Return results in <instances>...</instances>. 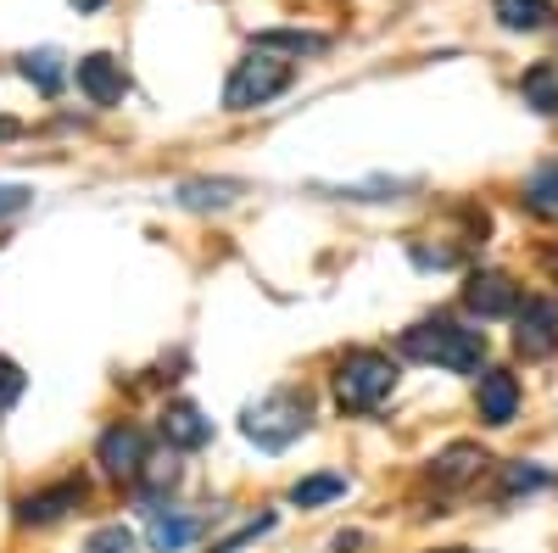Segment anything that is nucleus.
I'll use <instances>...</instances> for the list:
<instances>
[{
	"instance_id": "obj_1",
	"label": "nucleus",
	"mask_w": 558,
	"mask_h": 553,
	"mask_svg": "<svg viewBox=\"0 0 558 553\" xmlns=\"http://www.w3.org/2000/svg\"><path fill=\"white\" fill-rule=\"evenodd\" d=\"M397 358L475 381L492 363V341L475 318H463V313H425V318H413L408 330H397Z\"/></svg>"
},
{
	"instance_id": "obj_2",
	"label": "nucleus",
	"mask_w": 558,
	"mask_h": 553,
	"mask_svg": "<svg viewBox=\"0 0 558 553\" xmlns=\"http://www.w3.org/2000/svg\"><path fill=\"white\" fill-rule=\"evenodd\" d=\"M313 420H318V397H313V386H302V381H279V386L257 392V397L241 408L235 431H241L257 453L279 458V453H291V447L313 431Z\"/></svg>"
},
{
	"instance_id": "obj_3",
	"label": "nucleus",
	"mask_w": 558,
	"mask_h": 553,
	"mask_svg": "<svg viewBox=\"0 0 558 553\" xmlns=\"http://www.w3.org/2000/svg\"><path fill=\"white\" fill-rule=\"evenodd\" d=\"M402 386V358L386 352V347H347L336 363H330V397L347 420H368L380 413Z\"/></svg>"
},
{
	"instance_id": "obj_4",
	"label": "nucleus",
	"mask_w": 558,
	"mask_h": 553,
	"mask_svg": "<svg viewBox=\"0 0 558 553\" xmlns=\"http://www.w3.org/2000/svg\"><path fill=\"white\" fill-rule=\"evenodd\" d=\"M89 503H96V476H84V470H68L57 481H39L28 492L12 497V526L17 531H57L68 526L73 515H84Z\"/></svg>"
},
{
	"instance_id": "obj_5",
	"label": "nucleus",
	"mask_w": 558,
	"mask_h": 553,
	"mask_svg": "<svg viewBox=\"0 0 558 553\" xmlns=\"http://www.w3.org/2000/svg\"><path fill=\"white\" fill-rule=\"evenodd\" d=\"M151 453H157V431L151 425H140V420H107L96 431V447H89V470H96V481L129 492L140 476H146Z\"/></svg>"
},
{
	"instance_id": "obj_6",
	"label": "nucleus",
	"mask_w": 558,
	"mask_h": 553,
	"mask_svg": "<svg viewBox=\"0 0 558 553\" xmlns=\"http://www.w3.org/2000/svg\"><path fill=\"white\" fill-rule=\"evenodd\" d=\"M296 84V62L268 57V51H246L223 79V112H257L268 101H279Z\"/></svg>"
},
{
	"instance_id": "obj_7",
	"label": "nucleus",
	"mask_w": 558,
	"mask_h": 553,
	"mask_svg": "<svg viewBox=\"0 0 558 553\" xmlns=\"http://www.w3.org/2000/svg\"><path fill=\"white\" fill-rule=\"evenodd\" d=\"M218 520H229V509L218 503H207V509H191V503H162V509H151L146 515V526H140V542H146V553H191V548H202L213 531H218Z\"/></svg>"
},
{
	"instance_id": "obj_8",
	"label": "nucleus",
	"mask_w": 558,
	"mask_h": 553,
	"mask_svg": "<svg viewBox=\"0 0 558 553\" xmlns=\"http://www.w3.org/2000/svg\"><path fill=\"white\" fill-rule=\"evenodd\" d=\"M520 302H525V286L508 268H470L463 274L458 308H463V318H475V325H502V318L520 313Z\"/></svg>"
},
{
	"instance_id": "obj_9",
	"label": "nucleus",
	"mask_w": 558,
	"mask_h": 553,
	"mask_svg": "<svg viewBox=\"0 0 558 553\" xmlns=\"http://www.w3.org/2000/svg\"><path fill=\"white\" fill-rule=\"evenodd\" d=\"M73 89L84 96V107H96V112L123 107L129 101V68H123V57H112V51L73 57Z\"/></svg>"
},
{
	"instance_id": "obj_10",
	"label": "nucleus",
	"mask_w": 558,
	"mask_h": 553,
	"mask_svg": "<svg viewBox=\"0 0 558 553\" xmlns=\"http://www.w3.org/2000/svg\"><path fill=\"white\" fill-rule=\"evenodd\" d=\"M508 347H514V358H525V363H542V358H553L558 352V297H525L520 302V313L508 318Z\"/></svg>"
},
{
	"instance_id": "obj_11",
	"label": "nucleus",
	"mask_w": 558,
	"mask_h": 553,
	"mask_svg": "<svg viewBox=\"0 0 558 553\" xmlns=\"http://www.w3.org/2000/svg\"><path fill=\"white\" fill-rule=\"evenodd\" d=\"M520 408H525V386L514 369H502V363H486L481 375H475V420L486 431H508L520 420Z\"/></svg>"
},
{
	"instance_id": "obj_12",
	"label": "nucleus",
	"mask_w": 558,
	"mask_h": 553,
	"mask_svg": "<svg viewBox=\"0 0 558 553\" xmlns=\"http://www.w3.org/2000/svg\"><path fill=\"white\" fill-rule=\"evenodd\" d=\"M246 191H252L246 179H229V173H191V179H173V184H168V202H173L179 213H202V218H213V213L241 207Z\"/></svg>"
},
{
	"instance_id": "obj_13",
	"label": "nucleus",
	"mask_w": 558,
	"mask_h": 553,
	"mask_svg": "<svg viewBox=\"0 0 558 553\" xmlns=\"http://www.w3.org/2000/svg\"><path fill=\"white\" fill-rule=\"evenodd\" d=\"M157 442L162 447H173V453H202V447H213V436H218V425H213V413L202 408V402H191V397H168L162 408H157Z\"/></svg>"
},
{
	"instance_id": "obj_14",
	"label": "nucleus",
	"mask_w": 558,
	"mask_h": 553,
	"mask_svg": "<svg viewBox=\"0 0 558 553\" xmlns=\"http://www.w3.org/2000/svg\"><path fill=\"white\" fill-rule=\"evenodd\" d=\"M486 470H492V453H486L481 442H470V436H463V442H447V447L430 458V481H436V486H447V492L475 486Z\"/></svg>"
},
{
	"instance_id": "obj_15",
	"label": "nucleus",
	"mask_w": 558,
	"mask_h": 553,
	"mask_svg": "<svg viewBox=\"0 0 558 553\" xmlns=\"http://www.w3.org/2000/svg\"><path fill=\"white\" fill-rule=\"evenodd\" d=\"M318 196L330 202H357V207H391V202H408L418 191V179H391V173H375L363 184H313Z\"/></svg>"
},
{
	"instance_id": "obj_16",
	"label": "nucleus",
	"mask_w": 558,
	"mask_h": 553,
	"mask_svg": "<svg viewBox=\"0 0 558 553\" xmlns=\"http://www.w3.org/2000/svg\"><path fill=\"white\" fill-rule=\"evenodd\" d=\"M347 492H352V476L347 470H307V476L291 481L286 503H291V509H302V515H318V509H330V503H341Z\"/></svg>"
},
{
	"instance_id": "obj_17",
	"label": "nucleus",
	"mask_w": 558,
	"mask_h": 553,
	"mask_svg": "<svg viewBox=\"0 0 558 553\" xmlns=\"http://www.w3.org/2000/svg\"><path fill=\"white\" fill-rule=\"evenodd\" d=\"M558 476L547 465H536V458H508V465H497V503H520V497H542L553 492Z\"/></svg>"
},
{
	"instance_id": "obj_18",
	"label": "nucleus",
	"mask_w": 558,
	"mask_h": 553,
	"mask_svg": "<svg viewBox=\"0 0 558 553\" xmlns=\"http://www.w3.org/2000/svg\"><path fill=\"white\" fill-rule=\"evenodd\" d=\"M252 51L302 62V57H324V51H330V34H318V28H257L252 34Z\"/></svg>"
},
{
	"instance_id": "obj_19",
	"label": "nucleus",
	"mask_w": 558,
	"mask_h": 553,
	"mask_svg": "<svg viewBox=\"0 0 558 553\" xmlns=\"http://www.w3.org/2000/svg\"><path fill=\"white\" fill-rule=\"evenodd\" d=\"M17 73L39 89L45 101H51V96H62V84H73V57H62L57 45H39V51L17 57Z\"/></svg>"
},
{
	"instance_id": "obj_20",
	"label": "nucleus",
	"mask_w": 558,
	"mask_h": 553,
	"mask_svg": "<svg viewBox=\"0 0 558 553\" xmlns=\"http://www.w3.org/2000/svg\"><path fill=\"white\" fill-rule=\"evenodd\" d=\"M492 17L502 34H542L558 23V0H492Z\"/></svg>"
},
{
	"instance_id": "obj_21",
	"label": "nucleus",
	"mask_w": 558,
	"mask_h": 553,
	"mask_svg": "<svg viewBox=\"0 0 558 553\" xmlns=\"http://www.w3.org/2000/svg\"><path fill=\"white\" fill-rule=\"evenodd\" d=\"M274 526H279V515H274V509H263V515H241V520H229L223 531H213L202 548H207V553H246V548H252V542H263Z\"/></svg>"
},
{
	"instance_id": "obj_22",
	"label": "nucleus",
	"mask_w": 558,
	"mask_h": 553,
	"mask_svg": "<svg viewBox=\"0 0 558 553\" xmlns=\"http://www.w3.org/2000/svg\"><path fill=\"white\" fill-rule=\"evenodd\" d=\"M520 101L536 118H558V62H531L520 73Z\"/></svg>"
},
{
	"instance_id": "obj_23",
	"label": "nucleus",
	"mask_w": 558,
	"mask_h": 553,
	"mask_svg": "<svg viewBox=\"0 0 558 553\" xmlns=\"http://www.w3.org/2000/svg\"><path fill=\"white\" fill-rule=\"evenodd\" d=\"M520 207H525L531 218H558V157L525 173V184H520Z\"/></svg>"
},
{
	"instance_id": "obj_24",
	"label": "nucleus",
	"mask_w": 558,
	"mask_h": 553,
	"mask_svg": "<svg viewBox=\"0 0 558 553\" xmlns=\"http://www.w3.org/2000/svg\"><path fill=\"white\" fill-rule=\"evenodd\" d=\"M146 542H140V531L129 520H101V526H89L78 553H140Z\"/></svg>"
},
{
	"instance_id": "obj_25",
	"label": "nucleus",
	"mask_w": 558,
	"mask_h": 553,
	"mask_svg": "<svg viewBox=\"0 0 558 553\" xmlns=\"http://www.w3.org/2000/svg\"><path fill=\"white\" fill-rule=\"evenodd\" d=\"M408 257H413V268H425V274L463 268V247H430V241H408Z\"/></svg>"
},
{
	"instance_id": "obj_26",
	"label": "nucleus",
	"mask_w": 558,
	"mask_h": 553,
	"mask_svg": "<svg viewBox=\"0 0 558 553\" xmlns=\"http://www.w3.org/2000/svg\"><path fill=\"white\" fill-rule=\"evenodd\" d=\"M23 392H28V375H23V363H12L7 352H0V420L23 402Z\"/></svg>"
},
{
	"instance_id": "obj_27",
	"label": "nucleus",
	"mask_w": 558,
	"mask_h": 553,
	"mask_svg": "<svg viewBox=\"0 0 558 553\" xmlns=\"http://www.w3.org/2000/svg\"><path fill=\"white\" fill-rule=\"evenodd\" d=\"M34 207V184H17V179H0V224H12Z\"/></svg>"
},
{
	"instance_id": "obj_28",
	"label": "nucleus",
	"mask_w": 558,
	"mask_h": 553,
	"mask_svg": "<svg viewBox=\"0 0 558 553\" xmlns=\"http://www.w3.org/2000/svg\"><path fill=\"white\" fill-rule=\"evenodd\" d=\"M363 548V531H341V537H330V553H357Z\"/></svg>"
},
{
	"instance_id": "obj_29",
	"label": "nucleus",
	"mask_w": 558,
	"mask_h": 553,
	"mask_svg": "<svg viewBox=\"0 0 558 553\" xmlns=\"http://www.w3.org/2000/svg\"><path fill=\"white\" fill-rule=\"evenodd\" d=\"M68 7H73L78 17H89V12H101V7H112V0H68Z\"/></svg>"
},
{
	"instance_id": "obj_30",
	"label": "nucleus",
	"mask_w": 558,
	"mask_h": 553,
	"mask_svg": "<svg viewBox=\"0 0 558 553\" xmlns=\"http://www.w3.org/2000/svg\"><path fill=\"white\" fill-rule=\"evenodd\" d=\"M17 134H23V123H17V118H0V141H17Z\"/></svg>"
},
{
	"instance_id": "obj_31",
	"label": "nucleus",
	"mask_w": 558,
	"mask_h": 553,
	"mask_svg": "<svg viewBox=\"0 0 558 553\" xmlns=\"http://www.w3.org/2000/svg\"><path fill=\"white\" fill-rule=\"evenodd\" d=\"M547 274H553V286H558V247L547 252Z\"/></svg>"
},
{
	"instance_id": "obj_32",
	"label": "nucleus",
	"mask_w": 558,
	"mask_h": 553,
	"mask_svg": "<svg viewBox=\"0 0 558 553\" xmlns=\"http://www.w3.org/2000/svg\"><path fill=\"white\" fill-rule=\"evenodd\" d=\"M430 553H470V548H430Z\"/></svg>"
}]
</instances>
